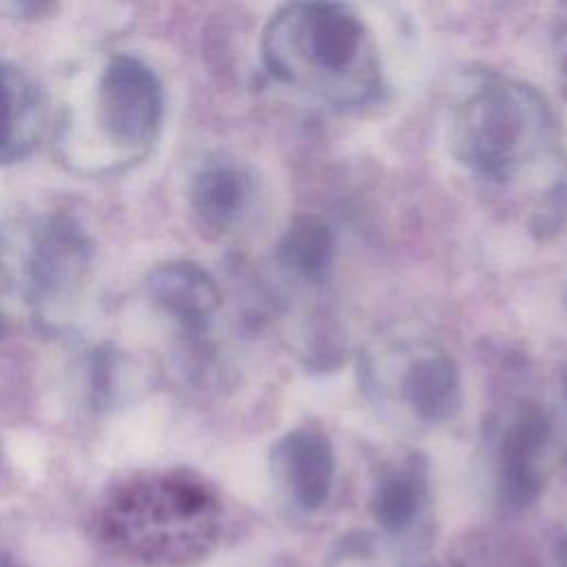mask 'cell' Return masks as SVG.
<instances>
[{
	"label": "cell",
	"mask_w": 567,
	"mask_h": 567,
	"mask_svg": "<svg viewBox=\"0 0 567 567\" xmlns=\"http://www.w3.org/2000/svg\"><path fill=\"white\" fill-rule=\"evenodd\" d=\"M261 58L279 82L337 109L381 97L383 71L363 20L339 0H290L266 24Z\"/></svg>",
	"instance_id": "cell-1"
},
{
	"label": "cell",
	"mask_w": 567,
	"mask_h": 567,
	"mask_svg": "<svg viewBox=\"0 0 567 567\" xmlns=\"http://www.w3.org/2000/svg\"><path fill=\"white\" fill-rule=\"evenodd\" d=\"M549 131V109L534 89L492 82L474 91L456 111L452 153L472 173L507 182L540 151Z\"/></svg>",
	"instance_id": "cell-2"
},
{
	"label": "cell",
	"mask_w": 567,
	"mask_h": 567,
	"mask_svg": "<svg viewBox=\"0 0 567 567\" xmlns=\"http://www.w3.org/2000/svg\"><path fill=\"white\" fill-rule=\"evenodd\" d=\"M106 527L128 551L155 563H175L204 551L210 543L215 498L202 483L186 476L140 483L113 503Z\"/></svg>",
	"instance_id": "cell-3"
},
{
	"label": "cell",
	"mask_w": 567,
	"mask_h": 567,
	"mask_svg": "<svg viewBox=\"0 0 567 567\" xmlns=\"http://www.w3.org/2000/svg\"><path fill=\"white\" fill-rule=\"evenodd\" d=\"M164 91L155 71L135 55H115L95 89L97 124L117 148L140 155L162 126Z\"/></svg>",
	"instance_id": "cell-4"
},
{
	"label": "cell",
	"mask_w": 567,
	"mask_h": 567,
	"mask_svg": "<svg viewBox=\"0 0 567 567\" xmlns=\"http://www.w3.org/2000/svg\"><path fill=\"white\" fill-rule=\"evenodd\" d=\"M277 476L290 498L306 512L319 509L332 489L334 452L323 432L292 430L272 450Z\"/></svg>",
	"instance_id": "cell-5"
},
{
	"label": "cell",
	"mask_w": 567,
	"mask_h": 567,
	"mask_svg": "<svg viewBox=\"0 0 567 567\" xmlns=\"http://www.w3.org/2000/svg\"><path fill=\"white\" fill-rule=\"evenodd\" d=\"M549 439L540 412H523L503 434L498 450V501L505 509L529 507L543 487L538 456Z\"/></svg>",
	"instance_id": "cell-6"
},
{
	"label": "cell",
	"mask_w": 567,
	"mask_h": 567,
	"mask_svg": "<svg viewBox=\"0 0 567 567\" xmlns=\"http://www.w3.org/2000/svg\"><path fill=\"white\" fill-rule=\"evenodd\" d=\"M44 133V106L33 82L0 62V164L29 157Z\"/></svg>",
	"instance_id": "cell-7"
},
{
	"label": "cell",
	"mask_w": 567,
	"mask_h": 567,
	"mask_svg": "<svg viewBox=\"0 0 567 567\" xmlns=\"http://www.w3.org/2000/svg\"><path fill=\"white\" fill-rule=\"evenodd\" d=\"M401 394L412 412L427 423H443L461 408V381L450 357L430 352L410 363Z\"/></svg>",
	"instance_id": "cell-8"
},
{
	"label": "cell",
	"mask_w": 567,
	"mask_h": 567,
	"mask_svg": "<svg viewBox=\"0 0 567 567\" xmlns=\"http://www.w3.org/2000/svg\"><path fill=\"white\" fill-rule=\"evenodd\" d=\"M252 193L250 175L228 162L204 166L190 186V202L197 217L213 226L226 228L235 224L248 206Z\"/></svg>",
	"instance_id": "cell-9"
},
{
	"label": "cell",
	"mask_w": 567,
	"mask_h": 567,
	"mask_svg": "<svg viewBox=\"0 0 567 567\" xmlns=\"http://www.w3.org/2000/svg\"><path fill=\"white\" fill-rule=\"evenodd\" d=\"M151 290L186 326H202L219 306L215 281L195 264H166L151 277Z\"/></svg>",
	"instance_id": "cell-10"
},
{
	"label": "cell",
	"mask_w": 567,
	"mask_h": 567,
	"mask_svg": "<svg viewBox=\"0 0 567 567\" xmlns=\"http://www.w3.org/2000/svg\"><path fill=\"white\" fill-rule=\"evenodd\" d=\"M277 255L284 268H288L297 277L321 284L326 281L334 257L332 230L326 221L301 215L284 233Z\"/></svg>",
	"instance_id": "cell-11"
},
{
	"label": "cell",
	"mask_w": 567,
	"mask_h": 567,
	"mask_svg": "<svg viewBox=\"0 0 567 567\" xmlns=\"http://www.w3.org/2000/svg\"><path fill=\"white\" fill-rule=\"evenodd\" d=\"M423 494V481L412 470H399L383 476L372 494L374 520L390 534L405 532L419 514Z\"/></svg>",
	"instance_id": "cell-12"
},
{
	"label": "cell",
	"mask_w": 567,
	"mask_h": 567,
	"mask_svg": "<svg viewBox=\"0 0 567 567\" xmlns=\"http://www.w3.org/2000/svg\"><path fill=\"white\" fill-rule=\"evenodd\" d=\"M11 4L24 20H44L58 11L60 0H11Z\"/></svg>",
	"instance_id": "cell-13"
},
{
	"label": "cell",
	"mask_w": 567,
	"mask_h": 567,
	"mask_svg": "<svg viewBox=\"0 0 567 567\" xmlns=\"http://www.w3.org/2000/svg\"><path fill=\"white\" fill-rule=\"evenodd\" d=\"M556 567H567V534L556 543Z\"/></svg>",
	"instance_id": "cell-14"
},
{
	"label": "cell",
	"mask_w": 567,
	"mask_h": 567,
	"mask_svg": "<svg viewBox=\"0 0 567 567\" xmlns=\"http://www.w3.org/2000/svg\"><path fill=\"white\" fill-rule=\"evenodd\" d=\"M565 394H567V379H565Z\"/></svg>",
	"instance_id": "cell-15"
}]
</instances>
